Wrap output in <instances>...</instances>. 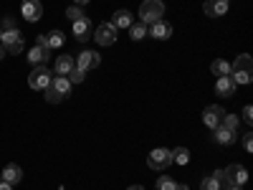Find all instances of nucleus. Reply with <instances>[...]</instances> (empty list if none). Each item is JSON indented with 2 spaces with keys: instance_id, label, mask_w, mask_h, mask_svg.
I'll return each instance as SVG.
<instances>
[{
  "instance_id": "1",
  "label": "nucleus",
  "mask_w": 253,
  "mask_h": 190,
  "mask_svg": "<svg viewBox=\"0 0 253 190\" xmlns=\"http://www.w3.org/2000/svg\"><path fill=\"white\" fill-rule=\"evenodd\" d=\"M230 79H233L236 84H251L253 79V58L248 53H241L233 66H230Z\"/></svg>"
},
{
  "instance_id": "2",
  "label": "nucleus",
  "mask_w": 253,
  "mask_h": 190,
  "mask_svg": "<svg viewBox=\"0 0 253 190\" xmlns=\"http://www.w3.org/2000/svg\"><path fill=\"white\" fill-rule=\"evenodd\" d=\"M162 15H165L162 0H144V3L139 5V18H142V23H155V20H162Z\"/></svg>"
},
{
  "instance_id": "3",
  "label": "nucleus",
  "mask_w": 253,
  "mask_h": 190,
  "mask_svg": "<svg viewBox=\"0 0 253 190\" xmlns=\"http://www.w3.org/2000/svg\"><path fill=\"white\" fill-rule=\"evenodd\" d=\"M3 48L8 51V53H20L23 51V33H20L18 28H8V31H3Z\"/></svg>"
},
{
  "instance_id": "4",
  "label": "nucleus",
  "mask_w": 253,
  "mask_h": 190,
  "mask_svg": "<svg viewBox=\"0 0 253 190\" xmlns=\"http://www.w3.org/2000/svg\"><path fill=\"white\" fill-rule=\"evenodd\" d=\"M147 165H150L152 170H165V167H170V165H172L170 150H165V147H157V150H152L150 157H147Z\"/></svg>"
},
{
  "instance_id": "5",
  "label": "nucleus",
  "mask_w": 253,
  "mask_h": 190,
  "mask_svg": "<svg viewBox=\"0 0 253 190\" xmlns=\"http://www.w3.org/2000/svg\"><path fill=\"white\" fill-rule=\"evenodd\" d=\"M51 79H53V74L46 66H33V71L28 76V87L31 89H46L51 84Z\"/></svg>"
},
{
  "instance_id": "6",
  "label": "nucleus",
  "mask_w": 253,
  "mask_h": 190,
  "mask_svg": "<svg viewBox=\"0 0 253 190\" xmlns=\"http://www.w3.org/2000/svg\"><path fill=\"white\" fill-rule=\"evenodd\" d=\"M248 180V170L243 165H230V167H225L223 170V180L220 183H225V185H243Z\"/></svg>"
},
{
  "instance_id": "7",
  "label": "nucleus",
  "mask_w": 253,
  "mask_h": 190,
  "mask_svg": "<svg viewBox=\"0 0 253 190\" xmlns=\"http://www.w3.org/2000/svg\"><path fill=\"white\" fill-rule=\"evenodd\" d=\"M20 15H23L28 23L41 20L43 18V5H41V0H23V3H20Z\"/></svg>"
},
{
  "instance_id": "8",
  "label": "nucleus",
  "mask_w": 253,
  "mask_h": 190,
  "mask_svg": "<svg viewBox=\"0 0 253 190\" xmlns=\"http://www.w3.org/2000/svg\"><path fill=\"white\" fill-rule=\"evenodd\" d=\"M91 38H96L99 46H112V44H117V28L112 23H101V26H96Z\"/></svg>"
},
{
  "instance_id": "9",
  "label": "nucleus",
  "mask_w": 253,
  "mask_h": 190,
  "mask_svg": "<svg viewBox=\"0 0 253 190\" xmlns=\"http://www.w3.org/2000/svg\"><path fill=\"white\" fill-rule=\"evenodd\" d=\"M71 26H74V36H76V41H89V38L94 36V23H91L86 15L76 18Z\"/></svg>"
},
{
  "instance_id": "10",
  "label": "nucleus",
  "mask_w": 253,
  "mask_h": 190,
  "mask_svg": "<svg viewBox=\"0 0 253 190\" xmlns=\"http://www.w3.org/2000/svg\"><path fill=\"white\" fill-rule=\"evenodd\" d=\"M99 63H101V56H99L96 51H81V53L76 56V69H81V71L96 69Z\"/></svg>"
},
{
  "instance_id": "11",
  "label": "nucleus",
  "mask_w": 253,
  "mask_h": 190,
  "mask_svg": "<svg viewBox=\"0 0 253 190\" xmlns=\"http://www.w3.org/2000/svg\"><path fill=\"white\" fill-rule=\"evenodd\" d=\"M223 117H225V112L218 107V104H210V107H205V112H203V122L210 127V130H215V127H220Z\"/></svg>"
},
{
  "instance_id": "12",
  "label": "nucleus",
  "mask_w": 253,
  "mask_h": 190,
  "mask_svg": "<svg viewBox=\"0 0 253 190\" xmlns=\"http://www.w3.org/2000/svg\"><path fill=\"white\" fill-rule=\"evenodd\" d=\"M203 10H205V15H210V18H220V15L228 13V0H205Z\"/></svg>"
},
{
  "instance_id": "13",
  "label": "nucleus",
  "mask_w": 253,
  "mask_h": 190,
  "mask_svg": "<svg viewBox=\"0 0 253 190\" xmlns=\"http://www.w3.org/2000/svg\"><path fill=\"white\" fill-rule=\"evenodd\" d=\"M236 87H238V84L230 79V74H228V76H218V81H215L218 96H233V94H236Z\"/></svg>"
},
{
  "instance_id": "14",
  "label": "nucleus",
  "mask_w": 253,
  "mask_h": 190,
  "mask_svg": "<svg viewBox=\"0 0 253 190\" xmlns=\"http://www.w3.org/2000/svg\"><path fill=\"white\" fill-rule=\"evenodd\" d=\"M51 58V51L46 46H33L28 51V61H31V66H43V63Z\"/></svg>"
},
{
  "instance_id": "15",
  "label": "nucleus",
  "mask_w": 253,
  "mask_h": 190,
  "mask_svg": "<svg viewBox=\"0 0 253 190\" xmlns=\"http://www.w3.org/2000/svg\"><path fill=\"white\" fill-rule=\"evenodd\" d=\"M150 36L165 41V38L172 36V26L167 23V20H155V23H150Z\"/></svg>"
},
{
  "instance_id": "16",
  "label": "nucleus",
  "mask_w": 253,
  "mask_h": 190,
  "mask_svg": "<svg viewBox=\"0 0 253 190\" xmlns=\"http://www.w3.org/2000/svg\"><path fill=\"white\" fill-rule=\"evenodd\" d=\"M0 178H3L5 183H10V185H18L20 180H23V170H20L18 165H5V170L0 173Z\"/></svg>"
},
{
  "instance_id": "17",
  "label": "nucleus",
  "mask_w": 253,
  "mask_h": 190,
  "mask_svg": "<svg viewBox=\"0 0 253 190\" xmlns=\"http://www.w3.org/2000/svg\"><path fill=\"white\" fill-rule=\"evenodd\" d=\"M134 23V15L129 13V10H117L114 13V18H112V26L119 31V28H129Z\"/></svg>"
},
{
  "instance_id": "18",
  "label": "nucleus",
  "mask_w": 253,
  "mask_h": 190,
  "mask_svg": "<svg viewBox=\"0 0 253 190\" xmlns=\"http://www.w3.org/2000/svg\"><path fill=\"white\" fill-rule=\"evenodd\" d=\"M48 87H53V89H56V92H58L63 99H66V96L71 94V81H69L66 76H58V74H56V76L51 79V84H48Z\"/></svg>"
},
{
  "instance_id": "19",
  "label": "nucleus",
  "mask_w": 253,
  "mask_h": 190,
  "mask_svg": "<svg viewBox=\"0 0 253 190\" xmlns=\"http://www.w3.org/2000/svg\"><path fill=\"white\" fill-rule=\"evenodd\" d=\"M74 66H76L74 56H58V58H56V74H58V76H69Z\"/></svg>"
},
{
  "instance_id": "20",
  "label": "nucleus",
  "mask_w": 253,
  "mask_h": 190,
  "mask_svg": "<svg viewBox=\"0 0 253 190\" xmlns=\"http://www.w3.org/2000/svg\"><path fill=\"white\" fill-rule=\"evenodd\" d=\"M63 41H66V38H63L61 31H51V33H46V48H48V51L61 48V46H63Z\"/></svg>"
},
{
  "instance_id": "21",
  "label": "nucleus",
  "mask_w": 253,
  "mask_h": 190,
  "mask_svg": "<svg viewBox=\"0 0 253 190\" xmlns=\"http://www.w3.org/2000/svg\"><path fill=\"white\" fill-rule=\"evenodd\" d=\"M215 140H218V144H233L236 142V132L225 130V127H215Z\"/></svg>"
},
{
  "instance_id": "22",
  "label": "nucleus",
  "mask_w": 253,
  "mask_h": 190,
  "mask_svg": "<svg viewBox=\"0 0 253 190\" xmlns=\"http://www.w3.org/2000/svg\"><path fill=\"white\" fill-rule=\"evenodd\" d=\"M170 155H172V162H177V165H187L190 162V150L187 147H175V150H170Z\"/></svg>"
},
{
  "instance_id": "23",
  "label": "nucleus",
  "mask_w": 253,
  "mask_h": 190,
  "mask_svg": "<svg viewBox=\"0 0 253 190\" xmlns=\"http://www.w3.org/2000/svg\"><path fill=\"white\" fill-rule=\"evenodd\" d=\"M210 69H213L215 76H228L230 74V63L223 61V58H218V61H213V66H210Z\"/></svg>"
},
{
  "instance_id": "24",
  "label": "nucleus",
  "mask_w": 253,
  "mask_h": 190,
  "mask_svg": "<svg viewBox=\"0 0 253 190\" xmlns=\"http://www.w3.org/2000/svg\"><path fill=\"white\" fill-rule=\"evenodd\" d=\"M223 188V183L215 178V175H210V178H205L203 183H200V190H220Z\"/></svg>"
},
{
  "instance_id": "25",
  "label": "nucleus",
  "mask_w": 253,
  "mask_h": 190,
  "mask_svg": "<svg viewBox=\"0 0 253 190\" xmlns=\"http://www.w3.org/2000/svg\"><path fill=\"white\" fill-rule=\"evenodd\" d=\"M129 36H132V41H142V38L147 36L144 23H132V26H129Z\"/></svg>"
},
{
  "instance_id": "26",
  "label": "nucleus",
  "mask_w": 253,
  "mask_h": 190,
  "mask_svg": "<svg viewBox=\"0 0 253 190\" xmlns=\"http://www.w3.org/2000/svg\"><path fill=\"white\" fill-rule=\"evenodd\" d=\"M220 127H225V130H230V132H236V130H238V117L225 114V117H223V122H220Z\"/></svg>"
},
{
  "instance_id": "27",
  "label": "nucleus",
  "mask_w": 253,
  "mask_h": 190,
  "mask_svg": "<svg viewBox=\"0 0 253 190\" xmlns=\"http://www.w3.org/2000/svg\"><path fill=\"white\" fill-rule=\"evenodd\" d=\"M43 92H46V101H48V104H58V101H63V96H61L53 87H46Z\"/></svg>"
},
{
  "instance_id": "28",
  "label": "nucleus",
  "mask_w": 253,
  "mask_h": 190,
  "mask_svg": "<svg viewBox=\"0 0 253 190\" xmlns=\"http://www.w3.org/2000/svg\"><path fill=\"white\" fill-rule=\"evenodd\" d=\"M157 190H177V183L172 178H160L157 180Z\"/></svg>"
},
{
  "instance_id": "29",
  "label": "nucleus",
  "mask_w": 253,
  "mask_h": 190,
  "mask_svg": "<svg viewBox=\"0 0 253 190\" xmlns=\"http://www.w3.org/2000/svg\"><path fill=\"white\" fill-rule=\"evenodd\" d=\"M66 79H69L71 84H81L84 79H86V71H81V69H76V66H74V69H71V74H69Z\"/></svg>"
},
{
  "instance_id": "30",
  "label": "nucleus",
  "mask_w": 253,
  "mask_h": 190,
  "mask_svg": "<svg viewBox=\"0 0 253 190\" xmlns=\"http://www.w3.org/2000/svg\"><path fill=\"white\" fill-rule=\"evenodd\" d=\"M81 15H84V10H81L79 5H71V8L66 10V18L71 20V23H74V20H76V18H81Z\"/></svg>"
},
{
  "instance_id": "31",
  "label": "nucleus",
  "mask_w": 253,
  "mask_h": 190,
  "mask_svg": "<svg viewBox=\"0 0 253 190\" xmlns=\"http://www.w3.org/2000/svg\"><path fill=\"white\" fill-rule=\"evenodd\" d=\"M243 119L251 124L253 122V107H251V104H246V107H243Z\"/></svg>"
},
{
  "instance_id": "32",
  "label": "nucleus",
  "mask_w": 253,
  "mask_h": 190,
  "mask_svg": "<svg viewBox=\"0 0 253 190\" xmlns=\"http://www.w3.org/2000/svg\"><path fill=\"white\" fill-rule=\"evenodd\" d=\"M251 137H253L251 132H248V135L243 137V147H246V152H251V150H253V140H251Z\"/></svg>"
},
{
  "instance_id": "33",
  "label": "nucleus",
  "mask_w": 253,
  "mask_h": 190,
  "mask_svg": "<svg viewBox=\"0 0 253 190\" xmlns=\"http://www.w3.org/2000/svg\"><path fill=\"white\" fill-rule=\"evenodd\" d=\"M3 28H5V31H8V28H15V26H13V18H5V20H3Z\"/></svg>"
},
{
  "instance_id": "34",
  "label": "nucleus",
  "mask_w": 253,
  "mask_h": 190,
  "mask_svg": "<svg viewBox=\"0 0 253 190\" xmlns=\"http://www.w3.org/2000/svg\"><path fill=\"white\" fill-rule=\"evenodd\" d=\"M36 46H46V33H43V36H38V38H36Z\"/></svg>"
},
{
  "instance_id": "35",
  "label": "nucleus",
  "mask_w": 253,
  "mask_h": 190,
  "mask_svg": "<svg viewBox=\"0 0 253 190\" xmlns=\"http://www.w3.org/2000/svg\"><path fill=\"white\" fill-rule=\"evenodd\" d=\"M0 190H13V185L5 183V180H0Z\"/></svg>"
},
{
  "instance_id": "36",
  "label": "nucleus",
  "mask_w": 253,
  "mask_h": 190,
  "mask_svg": "<svg viewBox=\"0 0 253 190\" xmlns=\"http://www.w3.org/2000/svg\"><path fill=\"white\" fill-rule=\"evenodd\" d=\"M126 190H144V188H142V185H129Z\"/></svg>"
},
{
  "instance_id": "37",
  "label": "nucleus",
  "mask_w": 253,
  "mask_h": 190,
  "mask_svg": "<svg viewBox=\"0 0 253 190\" xmlns=\"http://www.w3.org/2000/svg\"><path fill=\"white\" fill-rule=\"evenodd\" d=\"M3 56H5V48H3V44H0V61H3Z\"/></svg>"
},
{
  "instance_id": "38",
  "label": "nucleus",
  "mask_w": 253,
  "mask_h": 190,
  "mask_svg": "<svg viewBox=\"0 0 253 190\" xmlns=\"http://www.w3.org/2000/svg\"><path fill=\"white\" fill-rule=\"evenodd\" d=\"M228 190H241V185H228Z\"/></svg>"
},
{
  "instance_id": "39",
  "label": "nucleus",
  "mask_w": 253,
  "mask_h": 190,
  "mask_svg": "<svg viewBox=\"0 0 253 190\" xmlns=\"http://www.w3.org/2000/svg\"><path fill=\"white\" fill-rule=\"evenodd\" d=\"M76 3H79V5H84V3H89V0H76Z\"/></svg>"
},
{
  "instance_id": "40",
  "label": "nucleus",
  "mask_w": 253,
  "mask_h": 190,
  "mask_svg": "<svg viewBox=\"0 0 253 190\" xmlns=\"http://www.w3.org/2000/svg\"><path fill=\"white\" fill-rule=\"evenodd\" d=\"M0 41H3V28H0Z\"/></svg>"
}]
</instances>
